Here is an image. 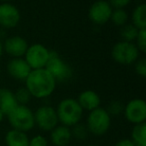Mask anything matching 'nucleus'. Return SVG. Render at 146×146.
<instances>
[{"label": "nucleus", "mask_w": 146, "mask_h": 146, "mask_svg": "<svg viewBox=\"0 0 146 146\" xmlns=\"http://www.w3.org/2000/svg\"><path fill=\"white\" fill-rule=\"evenodd\" d=\"M55 79L45 68L31 70L25 79V87L30 92L31 96L37 99L49 97L56 88Z\"/></svg>", "instance_id": "obj_1"}, {"label": "nucleus", "mask_w": 146, "mask_h": 146, "mask_svg": "<svg viewBox=\"0 0 146 146\" xmlns=\"http://www.w3.org/2000/svg\"><path fill=\"white\" fill-rule=\"evenodd\" d=\"M58 121L62 125L72 127L73 125L79 123L83 116V109L76 99L65 98L59 102L56 108Z\"/></svg>", "instance_id": "obj_2"}, {"label": "nucleus", "mask_w": 146, "mask_h": 146, "mask_svg": "<svg viewBox=\"0 0 146 146\" xmlns=\"http://www.w3.org/2000/svg\"><path fill=\"white\" fill-rule=\"evenodd\" d=\"M7 118L12 129L19 131H30L35 125L34 112L27 105H17L7 115Z\"/></svg>", "instance_id": "obj_3"}, {"label": "nucleus", "mask_w": 146, "mask_h": 146, "mask_svg": "<svg viewBox=\"0 0 146 146\" xmlns=\"http://www.w3.org/2000/svg\"><path fill=\"white\" fill-rule=\"evenodd\" d=\"M111 126V116L104 108L98 107L89 112L86 120V127L89 133L95 136H102Z\"/></svg>", "instance_id": "obj_4"}, {"label": "nucleus", "mask_w": 146, "mask_h": 146, "mask_svg": "<svg viewBox=\"0 0 146 146\" xmlns=\"http://www.w3.org/2000/svg\"><path fill=\"white\" fill-rule=\"evenodd\" d=\"M140 51L134 42L119 41L115 43L111 49V57L115 62L121 65L134 64L139 58Z\"/></svg>", "instance_id": "obj_5"}, {"label": "nucleus", "mask_w": 146, "mask_h": 146, "mask_svg": "<svg viewBox=\"0 0 146 146\" xmlns=\"http://www.w3.org/2000/svg\"><path fill=\"white\" fill-rule=\"evenodd\" d=\"M45 69L50 73L56 82H65L72 77L71 67L59 56V54L54 50H50L49 58Z\"/></svg>", "instance_id": "obj_6"}, {"label": "nucleus", "mask_w": 146, "mask_h": 146, "mask_svg": "<svg viewBox=\"0 0 146 146\" xmlns=\"http://www.w3.org/2000/svg\"><path fill=\"white\" fill-rule=\"evenodd\" d=\"M49 52L50 50L44 45L35 43L28 46L24 55V59L32 70L45 68L49 58Z\"/></svg>", "instance_id": "obj_7"}, {"label": "nucleus", "mask_w": 146, "mask_h": 146, "mask_svg": "<svg viewBox=\"0 0 146 146\" xmlns=\"http://www.w3.org/2000/svg\"><path fill=\"white\" fill-rule=\"evenodd\" d=\"M35 125L42 131H51L58 125L56 109L50 105H42L34 112Z\"/></svg>", "instance_id": "obj_8"}, {"label": "nucleus", "mask_w": 146, "mask_h": 146, "mask_svg": "<svg viewBox=\"0 0 146 146\" xmlns=\"http://www.w3.org/2000/svg\"><path fill=\"white\" fill-rule=\"evenodd\" d=\"M124 116L133 125L144 123L146 120V103L141 98H134L124 106Z\"/></svg>", "instance_id": "obj_9"}, {"label": "nucleus", "mask_w": 146, "mask_h": 146, "mask_svg": "<svg viewBox=\"0 0 146 146\" xmlns=\"http://www.w3.org/2000/svg\"><path fill=\"white\" fill-rule=\"evenodd\" d=\"M113 8L106 0H97L90 6L88 17L96 25H103L110 20Z\"/></svg>", "instance_id": "obj_10"}, {"label": "nucleus", "mask_w": 146, "mask_h": 146, "mask_svg": "<svg viewBox=\"0 0 146 146\" xmlns=\"http://www.w3.org/2000/svg\"><path fill=\"white\" fill-rule=\"evenodd\" d=\"M21 14L19 9L10 2L0 4V26L5 29L14 28L19 24Z\"/></svg>", "instance_id": "obj_11"}, {"label": "nucleus", "mask_w": 146, "mask_h": 146, "mask_svg": "<svg viewBox=\"0 0 146 146\" xmlns=\"http://www.w3.org/2000/svg\"><path fill=\"white\" fill-rule=\"evenodd\" d=\"M28 43L21 36H11L3 43V51L7 53L12 58H22L24 57L28 48Z\"/></svg>", "instance_id": "obj_12"}, {"label": "nucleus", "mask_w": 146, "mask_h": 146, "mask_svg": "<svg viewBox=\"0 0 146 146\" xmlns=\"http://www.w3.org/2000/svg\"><path fill=\"white\" fill-rule=\"evenodd\" d=\"M7 72L12 78L15 80H20V81H25L29 73L32 69L28 65V63L23 58H12L7 63Z\"/></svg>", "instance_id": "obj_13"}, {"label": "nucleus", "mask_w": 146, "mask_h": 146, "mask_svg": "<svg viewBox=\"0 0 146 146\" xmlns=\"http://www.w3.org/2000/svg\"><path fill=\"white\" fill-rule=\"evenodd\" d=\"M77 102L83 110L87 111H92L96 108L100 107L101 99L97 92L93 90H84L79 94L77 99Z\"/></svg>", "instance_id": "obj_14"}, {"label": "nucleus", "mask_w": 146, "mask_h": 146, "mask_svg": "<svg viewBox=\"0 0 146 146\" xmlns=\"http://www.w3.org/2000/svg\"><path fill=\"white\" fill-rule=\"evenodd\" d=\"M72 139L70 127L57 125L50 131V140L55 146H67Z\"/></svg>", "instance_id": "obj_15"}, {"label": "nucleus", "mask_w": 146, "mask_h": 146, "mask_svg": "<svg viewBox=\"0 0 146 146\" xmlns=\"http://www.w3.org/2000/svg\"><path fill=\"white\" fill-rule=\"evenodd\" d=\"M18 105L14 92L7 88H0V110L7 116Z\"/></svg>", "instance_id": "obj_16"}, {"label": "nucleus", "mask_w": 146, "mask_h": 146, "mask_svg": "<svg viewBox=\"0 0 146 146\" xmlns=\"http://www.w3.org/2000/svg\"><path fill=\"white\" fill-rule=\"evenodd\" d=\"M6 146H28L29 137L26 132L11 129L5 135Z\"/></svg>", "instance_id": "obj_17"}, {"label": "nucleus", "mask_w": 146, "mask_h": 146, "mask_svg": "<svg viewBox=\"0 0 146 146\" xmlns=\"http://www.w3.org/2000/svg\"><path fill=\"white\" fill-rule=\"evenodd\" d=\"M132 24L138 29L146 28V5L139 4L134 8L131 15Z\"/></svg>", "instance_id": "obj_18"}, {"label": "nucleus", "mask_w": 146, "mask_h": 146, "mask_svg": "<svg viewBox=\"0 0 146 146\" xmlns=\"http://www.w3.org/2000/svg\"><path fill=\"white\" fill-rule=\"evenodd\" d=\"M131 141L136 146H146V124L140 123L133 126L131 131Z\"/></svg>", "instance_id": "obj_19"}, {"label": "nucleus", "mask_w": 146, "mask_h": 146, "mask_svg": "<svg viewBox=\"0 0 146 146\" xmlns=\"http://www.w3.org/2000/svg\"><path fill=\"white\" fill-rule=\"evenodd\" d=\"M139 29L136 28L132 23H126L122 27H120V37L122 41H127V42H134L137 37Z\"/></svg>", "instance_id": "obj_20"}, {"label": "nucleus", "mask_w": 146, "mask_h": 146, "mask_svg": "<svg viewBox=\"0 0 146 146\" xmlns=\"http://www.w3.org/2000/svg\"><path fill=\"white\" fill-rule=\"evenodd\" d=\"M110 21L116 26L122 27L128 22V13L124 8H116L112 10Z\"/></svg>", "instance_id": "obj_21"}, {"label": "nucleus", "mask_w": 146, "mask_h": 146, "mask_svg": "<svg viewBox=\"0 0 146 146\" xmlns=\"http://www.w3.org/2000/svg\"><path fill=\"white\" fill-rule=\"evenodd\" d=\"M70 130H71L72 137L75 138L78 141H84V140H86L88 137V134H89V131H88L87 127H86V124H83L81 122L73 125L72 128H70Z\"/></svg>", "instance_id": "obj_22"}, {"label": "nucleus", "mask_w": 146, "mask_h": 146, "mask_svg": "<svg viewBox=\"0 0 146 146\" xmlns=\"http://www.w3.org/2000/svg\"><path fill=\"white\" fill-rule=\"evenodd\" d=\"M15 99H16L18 105H27L31 100V94L26 87H20L14 92Z\"/></svg>", "instance_id": "obj_23"}, {"label": "nucleus", "mask_w": 146, "mask_h": 146, "mask_svg": "<svg viewBox=\"0 0 146 146\" xmlns=\"http://www.w3.org/2000/svg\"><path fill=\"white\" fill-rule=\"evenodd\" d=\"M124 106L122 105V103L118 100H113L108 104L107 108H106V111L108 112L110 116H118L123 112Z\"/></svg>", "instance_id": "obj_24"}, {"label": "nucleus", "mask_w": 146, "mask_h": 146, "mask_svg": "<svg viewBox=\"0 0 146 146\" xmlns=\"http://www.w3.org/2000/svg\"><path fill=\"white\" fill-rule=\"evenodd\" d=\"M136 46L138 50L142 53L146 52V28L145 29H139L138 31L137 37L135 39Z\"/></svg>", "instance_id": "obj_25"}, {"label": "nucleus", "mask_w": 146, "mask_h": 146, "mask_svg": "<svg viewBox=\"0 0 146 146\" xmlns=\"http://www.w3.org/2000/svg\"><path fill=\"white\" fill-rule=\"evenodd\" d=\"M134 68L139 76L141 77L146 76V60L144 58H138V60L134 63Z\"/></svg>", "instance_id": "obj_26"}, {"label": "nucleus", "mask_w": 146, "mask_h": 146, "mask_svg": "<svg viewBox=\"0 0 146 146\" xmlns=\"http://www.w3.org/2000/svg\"><path fill=\"white\" fill-rule=\"evenodd\" d=\"M28 146H48V141L42 135H35L29 139Z\"/></svg>", "instance_id": "obj_27"}, {"label": "nucleus", "mask_w": 146, "mask_h": 146, "mask_svg": "<svg viewBox=\"0 0 146 146\" xmlns=\"http://www.w3.org/2000/svg\"><path fill=\"white\" fill-rule=\"evenodd\" d=\"M130 2H131V0H108V3L111 5V7L113 9L124 8V7L127 6Z\"/></svg>", "instance_id": "obj_28"}, {"label": "nucleus", "mask_w": 146, "mask_h": 146, "mask_svg": "<svg viewBox=\"0 0 146 146\" xmlns=\"http://www.w3.org/2000/svg\"><path fill=\"white\" fill-rule=\"evenodd\" d=\"M115 146H136L133 142L131 141V139H128V138H124L119 141L116 142Z\"/></svg>", "instance_id": "obj_29"}, {"label": "nucleus", "mask_w": 146, "mask_h": 146, "mask_svg": "<svg viewBox=\"0 0 146 146\" xmlns=\"http://www.w3.org/2000/svg\"><path fill=\"white\" fill-rule=\"evenodd\" d=\"M4 117H5V114L3 113V112L1 111V110H0V123H1V122H2L3 120H4Z\"/></svg>", "instance_id": "obj_30"}, {"label": "nucleus", "mask_w": 146, "mask_h": 146, "mask_svg": "<svg viewBox=\"0 0 146 146\" xmlns=\"http://www.w3.org/2000/svg\"><path fill=\"white\" fill-rule=\"evenodd\" d=\"M2 53H3V44L1 42V40H0V57L2 56Z\"/></svg>", "instance_id": "obj_31"}, {"label": "nucleus", "mask_w": 146, "mask_h": 146, "mask_svg": "<svg viewBox=\"0 0 146 146\" xmlns=\"http://www.w3.org/2000/svg\"><path fill=\"white\" fill-rule=\"evenodd\" d=\"M0 1H1V2H10V1H11V0H0Z\"/></svg>", "instance_id": "obj_32"}, {"label": "nucleus", "mask_w": 146, "mask_h": 146, "mask_svg": "<svg viewBox=\"0 0 146 146\" xmlns=\"http://www.w3.org/2000/svg\"><path fill=\"white\" fill-rule=\"evenodd\" d=\"M85 146H95V145H93V144H88V145H85Z\"/></svg>", "instance_id": "obj_33"}]
</instances>
